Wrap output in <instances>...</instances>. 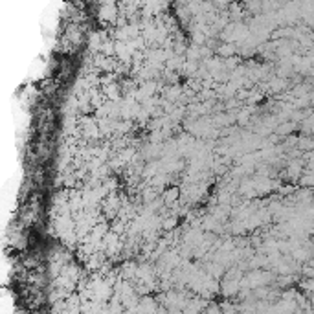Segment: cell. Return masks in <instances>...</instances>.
I'll list each match as a JSON object with an SVG mask.
<instances>
[{
  "label": "cell",
  "mask_w": 314,
  "mask_h": 314,
  "mask_svg": "<svg viewBox=\"0 0 314 314\" xmlns=\"http://www.w3.org/2000/svg\"><path fill=\"white\" fill-rule=\"evenodd\" d=\"M177 196H178V189H169V193L165 195V200H167V202H171V200H175Z\"/></svg>",
  "instance_id": "1"
}]
</instances>
